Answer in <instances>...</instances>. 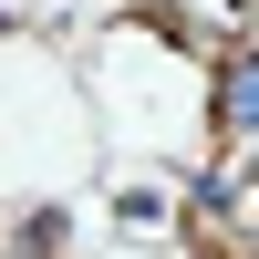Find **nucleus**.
<instances>
[{
	"label": "nucleus",
	"instance_id": "nucleus-1",
	"mask_svg": "<svg viewBox=\"0 0 259 259\" xmlns=\"http://www.w3.org/2000/svg\"><path fill=\"white\" fill-rule=\"evenodd\" d=\"M218 135H259V52H239L218 73Z\"/></svg>",
	"mask_w": 259,
	"mask_h": 259
}]
</instances>
